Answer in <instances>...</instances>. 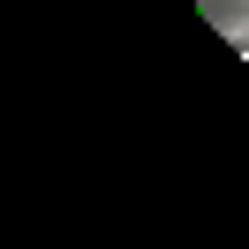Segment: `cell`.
<instances>
[{"label": "cell", "mask_w": 249, "mask_h": 249, "mask_svg": "<svg viewBox=\"0 0 249 249\" xmlns=\"http://www.w3.org/2000/svg\"><path fill=\"white\" fill-rule=\"evenodd\" d=\"M234 53H249V31H234Z\"/></svg>", "instance_id": "cell-1"}]
</instances>
